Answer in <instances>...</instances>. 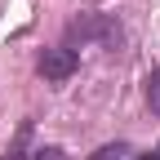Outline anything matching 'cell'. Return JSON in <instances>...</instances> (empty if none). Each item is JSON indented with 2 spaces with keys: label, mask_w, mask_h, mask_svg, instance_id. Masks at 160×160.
Returning a JSON list of instances; mask_svg holds the SVG:
<instances>
[{
  "label": "cell",
  "mask_w": 160,
  "mask_h": 160,
  "mask_svg": "<svg viewBox=\"0 0 160 160\" xmlns=\"http://www.w3.org/2000/svg\"><path fill=\"white\" fill-rule=\"evenodd\" d=\"M125 156H129V142H120V138H116V142H102L89 160H125Z\"/></svg>",
  "instance_id": "obj_4"
},
{
  "label": "cell",
  "mask_w": 160,
  "mask_h": 160,
  "mask_svg": "<svg viewBox=\"0 0 160 160\" xmlns=\"http://www.w3.org/2000/svg\"><path fill=\"white\" fill-rule=\"evenodd\" d=\"M31 160H71V156H67L62 147H36V151H31Z\"/></svg>",
  "instance_id": "obj_6"
},
{
  "label": "cell",
  "mask_w": 160,
  "mask_h": 160,
  "mask_svg": "<svg viewBox=\"0 0 160 160\" xmlns=\"http://www.w3.org/2000/svg\"><path fill=\"white\" fill-rule=\"evenodd\" d=\"M120 22L111 13H80V18H71L67 22V40L62 45L67 49H76V45H107V49H116L120 45Z\"/></svg>",
  "instance_id": "obj_1"
},
{
  "label": "cell",
  "mask_w": 160,
  "mask_h": 160,
  "mask_svg": "<svg viewBox=\"0 0 160 160\" xmlns=\"http://www.w3.org/2000/svg\"><path fill=\"white\" fill-rule=\"evenodd\" d=\"M147 107H151V116H160V67L147 76Z\"/></svg>",
  "instance_id": "obj_5"
},
{
  "label": "cell",
  "mask_w": 160,
  "mask_h": 160,
  "mask_svg": "<svg viewBox=\"0 0 160 160\" xmlns=\"http://www.w3.org/2000/svg\"><path fill=\"white\" fill-rule=\"evenodd\" d=\"M138 160H156V151H142V156H138Z\"/></svg>",
  "instance_id": "obj_7"
},
{
  "label": "cell",
  "mask_w": 160,
  "mask_h": 160,
  "mask_svg": "<svg viewBox=\"0 0 160 160\" xmlns=\"http://www.w3.org/2000/svg\"><path fill=\"white\" fill-rule=\"evenodd\" d=\"M156 160H160V147H156Z\"/></svg>",
  "instance_id": "obj_8"
},
{
  "label": "cell",
  "mask_w": 160,
  "mask_h": 160,
  "mask_svg": "<svg viewBox=\"0 0 160 160\" xmlns=\"http://www.w3.org/2000/svg\"><path fill=\"white\" fill-rule=\"evenodd\" d=\"M76 67H80V53L76 49H67V45H53V49H40V58H36V71L45 76V80H71L76 76Z\"/></svg>",
  "instance_id": "obj_2"
},
{
  "label": "cell",
  "mask_w": 160,
  "mask_h": 160,
  "mask_svg": "<svg viewBox=\"0 0 160 160\" xmlns=\"http://www.w3.org/2000/svg\"><path fill=\"white\" fill-rule=\"evenodd\" d=\"M31 120H22V125H18V133L9 138V147L0 151V160H31Z\"/></svg>",
  "instance_id": "obj_3"
}]
</instances>
